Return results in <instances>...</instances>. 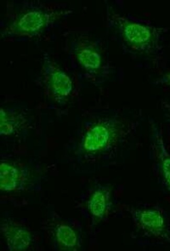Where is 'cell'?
<instances>
[{
  "label": "cell",
  "mask_w": 170,
  "mask_h": 251,
  "mask_svg": "<svg viewBox=\"0 0 170 251\" xmlns=\"http://www.w3.org/2000/svg\"><path fill=\"white\" fill-rule=\"evenodd\" d=\"M77 55L81 64L88 71H96L99 69L101 65L100 55L91 47H86L81 49Z\"/></svg>",
  "instance_id": "obj_8"
},
{
  "label": "cell",
  "mask_w": 170,
  "mask_h": 251,
  "mask_svg": "<svg viewBox=\"0 0 170 251\" xmlns=\"http://www.w3.org/2000/svg\"><path fill=\"white\" fill-rule=\"evenodd\" d=\"M4 232L10 250H25L29 245L30 234L27 231L19 227H10Z\"/></svg>",
  "instance_id": "obj_5"
},
{
  "label": "cell",
  "mask_w": 170,
  "mask_h": 251,
  "mask_svg": "<svg viewBox=\"0 0 170 251\" xmlns=\"http://www.w3.org/2000/svg\"><path fill=\"white\" fill-rule=\"evenodd\" d=\"M1 134L9 135L14 131L15 121L7 119L1 114Z\"/></svg>",
  "instance_id": "obj_12"
},
{
  "label": "cell",
  "mask_w": 170,
  "mask_h": 251,
  "mask_svg": "<svg viewBox=\"0 0 170 251\" xmlns=\"http://www.w3.org/2000/svg\"><path fill=\"white\" fill-rule=\"evenodd\" d=\"M123 130L118 121L107 120L93 126L85 135L83 147L90 153H98L109 147Z\"/></svg>",
  "instance_id": "obj_2"
},
{
  "label": "cell",
  "mask_w": 170,
  "mask_h": 251,
  "mask_svg": "<svg viewBox=\"0 0 170 251\" xmlns=\"http://www.w3.org/2000/svg\"><path fill=\"white\" fill-rule=\"evenodd\" d=\"M152 131L153 147L158 159L162 179L170 193V154L157 126H152Z\"/></svg>",
  "instance_id": "obj_4"
},
{
  "label": "cell",
  "mask_w": 170,
  "mask_h": 251,
  "mask_svg": "<svg viewBox=\"0 0 170 251\" xmlns=\"http://www.w3.org/2000/svg\"><path fill=\"white\" fill-rule=\"evenodd\" d=\"M119 23L123 39L130 47L140 51L151 48L154 37L150 27L123 18Z\"/></svg>",
  "instance_id": "obj_3"
},
{
  "label": "cell",
  "mask_w": 170,
  "mask_h": 251,
  "mask_svg": "<svg viewBox=\"0 0 170 251\" xmlns=\"http://www.w3.org/2000/svg\"><path fill=\"white\" fill-rule=\"evenodd\" d=\"M130 214L139 229L170 244V229L161 210L154 208L134 209L130 210Z\"/></svg>",
  "instance_id": "obj_1"
},
{
  "label": "cell",
  "mask_w": 170,
  "mask_h": 251,
  "mask_svg": "<svg viewBox=\"0 0 170 251\" xmlns=\"http://www.w3.org/2000/svg\"><path fill=\"white\" fill-rule=\"evenodd\" d=\"M54 93L59 96H66L72 90V82L65 74L61 72L53 74L50 79Z\"/></svg>",
  "instance_id": "obj_9"
},
{
  "label": "cell",
  "mask_w": 170,
  "mask_h": 251,
  "mask_svg": "<svg viewBox=\"0 0 170 251\" xmlns=\"http://www.w3.org/2000/svg\"><path fill=\"white\" fill-rule=\"evenodd\" d=\"M19 172L15 167L6 163L0 165V188L3 191H11L17 188Z\"/></svg>",
  "instance_id": "obj_6"
},
{
  "label": "cell",
  "mask_w": 170,
  "mask_h": 251,
  "mask_svg": "<svg viewBox=\"0 0 170 251\" xmlns=\"http://www.w3.org/2000/svg\"><path fill=\"white\" fill-rule=\"evenodd\" d=\"M44 17L38 12L27 14L19 23V26L23 31L30 32L39 29L44 24Z\"/></svg>",
  "instance_id": "obj_10"
},
{
  "label": "cell",
  "mask_w": 170,
  "mask_h": 251,
  "mask_svg": "<svg viewBox=\"0 0 170 251\" xmlns=\"http://www.w3.org/2000/svg\"><path fill=\"white\" fill-rule=\"evenodd\" d=\"M104 189H98L91 197L88 208L91 214L97 218H102L107 210L109 195Z\"/></svg>",
  "instance_id": "obj_7"
},
{
  "label": "cell",
  "mask_w": 170,
  "mask_h": 251,
  "mask_svg": "<svg viewBox=\"0 0 170 251\" xmlns=\"http://www.w3.org/2000/svg\"><path fill=\"white\" fill-rule=\"evenodd\" d=\"M58 241L68 248H73L78 243V238L75 232L71 227L61 226L58 227L57 232Z\"/></svg>",
  "instance_id": "obj_11"
},
{
  "label": "cell",
  "mask_w": 170,
  "mask_h": 251,
  "mask_svg": "<svg viewBox=\"0 0 170 251\" xmlns=\"http://www.w3.org/2000/svg\"><path fill=\"white\" fill-rule=\"evenodd\" d=\"M161 81L164 84L170 87V72L166 74Z\"/></svg>",
  "instance_id": "obj_13"
}]
</instances>
